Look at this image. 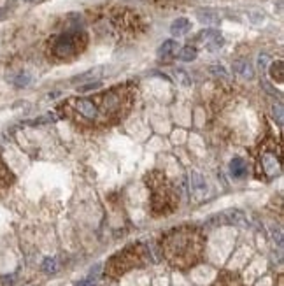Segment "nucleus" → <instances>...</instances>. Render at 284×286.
<instances>
[{
  "instance_id": "1",
  "label": "nucleus",
  "mask_w": 284,
  "mask_h": 286,
  "mask_svg": "<svg viewBox=\"0 0 284 286\" xmlns=\"http://www.w3.org/2000/svg\"><path fill=\"white\" fill-rule=\"evenodd\" d=\"M161 253L174 269H191L202 262L205 253V235L198 226L184 225L174 228L161 239Z\"/></svg>"
},
{
  "instance_id": "2",
  "label": "nucleus",
  "mask_w": 284,
  "mask_h": 286,
  "mask_svg": "<svg viewBox=\"0 0 284 286\" xmlns=\"http://www.w3.org/2000/svg\"><path fill=\"white\" fill-rule=\"evenodd\" d=\"M146 185L151 191V211L156 216L170 214L179 206V191L174 183L161 174L160 170H153L146 174Z\"/></svg>"
},
{
  "instance_id": "3",
  "label": "nucleus",
  "mask_w": 284,
  "mask_h": 286,
  "mask_svg": "<svg viewBox=\"0 0 284 286\" xmlns=\"http://www.w3.org/2000/svg\"><path fill=\"white\" fill-rule=\"evenodd\" d=\"M146 262H148V250L142 244H133V246L125 248L109 260L105 265V276L111 279H118L128 270L142 267Z\"/></svg>"
},
{
  "instance_id": "4",
  "label": "nucleus",
  "mask_w": 284,
  "mask_h": 286,
  "mask_svg": "<svg viewBox=\"0 0 284 286\" xmlns=\"http://www.w3.org/2000/svg\"><path fill=\"white\" fill-rule=\"evenodd\" d=\"M283 172V158H281V142L268 141L261 146L258 153V176L267 181L276 179Z\"/></svg>"
},
{
  "instance_id": "5",
  "label": "nucleus",
  "mask_w": 284,
  "mask_h": 286,
  "mask_svg": "<svg viewBox=\"0 0 284 286\" xmlns=\"http://www.w3.org/2000/svg\"><path fill=\"white\" fill-rule=\"evenodd\" d=\"M76 49H77V44L74 35H62L55 42V55H58L62 58L70 57L72 53H76Z\"/></svg>"
},
{
  "instance_id": "6",
  "label": "nucleus",
  "mask_w": 284,
  "mask_h": 286,
  "mask_svg": "<svg viewBox=\"0 0 284 286\" xmlns=\"http://www.w3.org/2000/svg\"><path fill=\"white\" fill-rule=\"evenodd\" d=\"M191 30V21L188 18H177L172 25H170V33L174 37H183Z\"/></svg>"
},
{
  "instance_id": "7",
  "label": "nucleus",
  "mask_w": 284,
  "mask_h": 286,
  "mask_svg": "<svg viewBox=\"0 0 284 286\" xmlns=\"http://www.w3.org/2000/svg\"><path fill=\"white\" fill-rule=\"evenodd\" d=\"M233 72L242 79H252L254 77V70H252L251 64L246 60H239L233 64Z\"/></svg>"
},
{
  "instance_id": "8",
  "label": "nucleus",
  "mask_w": 284,
  "mask_h": 286,
  "mask_svg": "<svg viewBox=\"0 0 284 286\" xmlns=\"http://www.w3.org/2000/svg\"><path fill=\"white\" fill-rule=\"evenodd\" d=\"M12 181H14V176H12V172L7 169L4 160L0 158V193L9 188V186L12 185Z\"/></svg>"
},
{
  "instance_id": "9",
  "label": "nucleus",
  "mask_w": 284,
  "mask_h": 286,
  "mask_svg": "<svg viewBox=\"0 0 284 286\" xmlns=\"http://www.w3.org/2000/svg\"><path fill=\"white\" fill-rule=\"evenodd\" d=\"M177 49H179L177 40L168 39L160 46V49H158V57L160 58H170V57H174V55H177Z\"/></svg>"
},
{
  "instance_id": "10",
  "label": "nucleus",
  "mask_w": 284,
  "mask_h": 286,
  "mask_svg": "<svg viewBox=\"0 0 284 286\" xmlns=\"http://www.w3.org/2000/svg\"><path fill=\"white\" fill-rule=\"evenodd\" d=\"M230 172H232V176L237 179L244 178L246 174H248V165H246V161L242 160V158H233V160L230 161Z\"/></svg>"
},
{
  "instance_id": "11",
  "label": "nucleus",
  "mask_w": 284,
  "mask_h": 286,
  "mask_svg": "<svg viewBox=\"0 0 284 286\" xmlns=\"http://www.w3.org/2000/svg\"><path fill=\"white\" fill-rule=\"evenodd\" d=\"M214 286H242L240 278L233 272H223L221 278H218V281L214 283Z\"/></svg>"
},
{
  "instance_id": "12",
  "label": "nucleus",
  "mask_w": 284,
  "mask_h": 286,
  "mask_svg": "<svg viewBox=\"0 0 284 286\" xmlns=\"http://www.w3.org/2000/svg\"><path fill=\"white\" fill-rule=\"evenodd\" d=\"M191 190L195 191V193H204L205 190H207V185H205V179L204 176H202L200 172H196V170H193L191 172Z\"/></svg>"
},
{
  "instance_id": "13",
  "label": "nucleus",
  "mask_w": 284,
  "mask_h": 286,
  "mask_svg": "<svg viewBox=\"0 0 284 286\" xmlns=\"http://www.w3.org/2000/svg\"><path fill=\"white\" fill-rule=\"evenodd\" d=\"M196 18H198V21L204 25H218L220 23V16L212 11H198L196 12Z\"/></svg>"
},
{
  "instance_id": "14",
  "label": "nucleus",
  "mask_w": 284,
  "mask_h": 286,
  "mask_svg": "<svg viewBox=\"0 0 284 286\" xmlns=\"http://www.w3.org/2000/svg\"><path fill=\"white\" fill-rule=\"evenodd\" d=\"M223 218H226V223L230 225H246V218L240 211H228L223 214Z\"/></svg>"
},
{
  "instance_id": "15",
  "label": "nucleus",
  "mask_w": 284,
  "mask_h": 286,
  "mask_svg": "<svg viewBox=\"0 0 284 286\" xmlns=\"http://www.w3.org/2000/svg\"><path fill=\"white\" fill-rule=\"evenodd\" d=\"M224 44V39L221 33H216L214 37H211L209 40H205V48L209 49V51H218V49H221Z\"/></svg>"
},
{
  "instance_id": "16",
  "label": "nucleus",
  "mask_w": 284,
  "mask_h": 286,
  "mask_svg": "<svg viewBox=\"0 0 284 286\" xmlns=\"http://www.w3.org/2000/svg\"><path fill=\"white\" fill-rule=\"evenodd\" d=\"M270 76H272V79L277 81V83H283L284 81V65H283V62H276V64H272V67H270Z\"/></svg>"
},
{
  "instance_id": "17",
  "label": "nucleus",
  "mask_w": 284,
  "mask_h": 286,
  "mask_svg": "<svg viewBox=\"0 0 284 286\" xmlns=\"http://www.w3.org/2000/svg\"><path fill=\"white\" fill-rule=\"evenodd\" d=\"M196 58V49L191 48V46H184L179 51V60L183 62H193Z\"/></svg>"
},
{
  "instance_id": "18",
  "label": "nucleus",
  "mask_w": 284,
  "mask_h": 286,
  "mask_svg": "<svg viewBox=\"0 0 284 286\" xmlns=\"http://www.w3.org/2000/svg\"><path fill=\"white\" fill-rule=\"evenodd\" d=\"M174 76H176V79L179 81V83H181L183 86H191V85H193L191 77H189V74L186 72V70L176 69V70H174Z\"/></svg>"
},
{
  "instance_id": "19",
  "label": "nucleus",
  "mask_w": 284,
  "mask_h": 286,
  "mask_svg": "<svg viewBox=\"0 0 284 286\" xmlns=\"http://www.w3.org/2000/svg\"><path fill=\"white\" fill-rule=\"evenodd\" d=\"M209 72L212 74V76H216V77H223V79H228V72H226V69H224L223 65L220 64H214L209 67Z\"/></svg>"
},
{
  "instance_id": "20",
  "label": "nucleus",
  "mask_w": 284,
  "mask_h": 286,
  "mask_svg": "<svg viewBox=\"0 0 284 286\" xmlns=\"http://www.w3.org/2000/svg\"><path fill=\"white\" fill-rule=\"evenodd\" d=\"M248 20L251 21L252 25H261L265 21V14L261 11H249Z\"/></svg>"
},
{
  "instance_id": "21",
  "label": "nucleus",
  "mask_w": 284,
  "mask_h": 286,
  "mask_svg": "<svg viewBox=\"0 0 284 286\" xmlns=\"http://www.w3.org/2000/svg\"><path fill=\"white\" fill-rule=\"evenodd\" d=\"M28 83H30V74H27V72L18 74L16 79H14V85H16L18 88H23V86H27Z\"/></svg>"
},
{
  "instance_id": "22",
  "label": "nucleus",
  "mask_w": 284,
  "mask_h": 286,
  "mask_svg": "<svg viewBox=\"0 0 284 286\" xmlns=\"http://www.w3.org/2000/svg\"><path fill=\"white\" fill-rule=\"evenodd\" d=\"M42 269H44L46 272H56V270H58V263H56L55 258H46L44 263H42Z\"/></svg>"
},
{
  "instance_id": "23",
  "label": "nucleus",
  "mask_w": 284,
  "mask_h": 286,
  "mask_svg": "<svg viewBox=\"0 0 284 286\" xmlns=\"http://www.w3.org/2000/svg\"><path fill=\"white\" fill-rule=\"evenodd\" d=\"M216 33H220L216 29H205L204 32H200V35H198V39L204 40V42H205V40H209V39H211V37L216 35Z\"/></svg>"
},
{
  "instance_id": "24",
  "label": "nucleus",
  "mask_w": 284,
  "mask_h": 286,
  "mask_svg": "<svg viewBox=\"0 0 284 286\" xmlns=\"http://www.w3.org/2000/svg\"><path fill=\"white\" fill-rule=\"evenodd\" d=\"M272 113H274V118H276L277 123H279V125H283V105H281V104L274 105Z\"/></svg>"
},
{
  "instance_id": "25",
  "label": "nucleus",
  "mask_w": 284,
  "mask_h": 286,
  "mask_svg": "<svg viewBox=\"0 0 284 286\" xmlns=\"http://www.w3.org/2000/svg\"><path fill=\"white\" fill-rule=\"evenodd\" d=\"M268 62H270V58H268V55H260V57H258V67H260L261 70H265L267 69V64Z\"/></svg>"
},
{
  "instance_id": "26",
  "label": "nucleus",
  "mask_w": 284,
  "mask_h": 286,
  "mask_svg": "<svg viewBox=\"0 0 284 286\" xmlns=\"http://www.w3.org/2000/svg\"><path fill=\"white\" fill-rule=\"evenodd\" d=\"M100 88V83H92V85H86L83 88H79V92H90V90H96Z\"/></svg>"
},
{
  "instance_id": "27",
  "label": "nucleus",
  "mask_w": 284,
  "mask_h": 286,
  "mask_svg": "<svg viewBox=\"0 0 284 286\" xmlns=\"http://www.w3.org/2000/svg\"><path fill=\"white\" fill-rule=\"evenodd\" d=\"M11 278H0V286H11Z\"/></svg>"
},
{
  "instance_id": "28",
  "label": "nucleus",
  "mask_w": 284,
  "mask_h": 286,
  "mask_svg": "<svg viewBox=\"0 0 284 286\" xmlns=\"http://www.w3.org/2000/svg\"><path fill=\"white\" fill-rule=\"evenodd\" d=\"M277 286H283V278H279V283H277Z\"/></svg>"
},
{
  "instance_id": "29",
  "label": "nucleus",
  "mask_w": 284,
  "mask_h": 286,
  "mask_svg": "<svg viewBox=\"0 0 284 286\" xmlns=\"http://www.w3.org/2000/svg\"><path fill=\"white\" fill-rule=\"evenodd\" d=\"M27 2H32V0H27Z\"/></svg>"
}]
</instances>
